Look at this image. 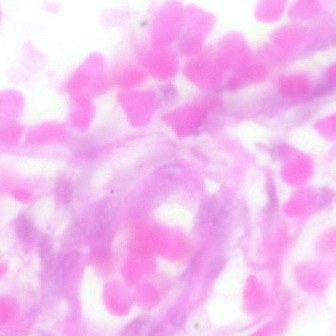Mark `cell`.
I'll list each match as a JSON object with an SVG mask.
<instances>
[{
    "instance_id": "6da1fadb",
    "label": "cell",
    "mask_w": 336,
    "mask_h": 336,
    "mask_svg": "<svg viewBox=\"0 0 336 336\" xmlns=\"http://www.w3.org/2000/svg\"><path fill=\"white\" fill-rule=\"evenodd\" d=\"M114 216V213L112 209L106 206L100 208L96 214L95 223L89 229V237H102L109 228Z\"/></svg>"
},
{
    "instance_id": "8fae6325",
    "label": "cell",
    "mask_w": 336,
    "mask_h": 336,
    "mask_svg": "<svg viewBox=\"0 0 336 336\" xmlns=\"http://www.w3.org/2000/svg\"><path fill=\"white\" fill-rule=\"evenodd\" d=\"M224 261L220 258H216L210 262L208 272L211 279H216L220 275L224 267Z\"/></svg>"
},
{
    "instance_id": "7c38bea8",
    "label": "cell",
    "mask_w": 336,
    "mask_h": 336,
    "mask_svg": "<svg viewBox=\"0 0 336 336\" xmlns=\"http://www.w3.org/2000/svg\"><path fill=\"white\" fill-rule=\"evenodd\" d=\"M268 192L269 208L272 211H275L278 207V198H277L276 189L273 182H269L267 185Z\"/></svg>"
},
{
    "instance_id": "9c48e42d",
    "label": "cell",
    "mask_w": 336,
    "mask_h": 336,
    "mask_svg": "<svg viewBox=\"0 0 336 336\" xmlns=\"http://www.w3.org/2000/svg\"><path fill=\"white\" fill-rule=\"evenodd\" d=\"M146 319L144 317H139L134 319L127 325L124 329V335L135 336L138 335L140 331L145 324Z\"/></svg>"
},
{
    "instance_id": "7a4b0ae2",
    "label": "cell",
    "mask_w": 336,
    "mask_h": 336,
    "mask_svg": "<svg viewBox=\"0 0 336 336\" xmlns=\"http://www.w3.org/2000/svg\"><path fill=\"white\" fill-rule=\"evenodd\" d=\"M231 219V204L229 201L222 204L218 214L213 220V233L219 239H223L226 234Z\"/></svg>"
},
{
    "instance_id": "ba28073f",
    "label": "cell",
    "mask_w": 336,
    "mask_h": 336,
    "mask_svg": "<svg viewBox=\"0 0 336 336\" xmlns=\"http://www.w3.org/2000/svg\"><path fill=\"white\" fill-rule=\"evenodd\" d=\"M336 90V83H321L313 89L309 96V99H315L317 98L325 97L335 92Z\"/></svg>"
},
{
    "instance_id": "5bb4252c",
    "label": "cell",
    "mask_w": 336,
    "mask_h": 336,
    "mask_svg": "<svg viewBox=\"0 0 336 336\" xmlns=\"http://www.w3.org/2000/svg\"><path fill=\"white\" fill-rule=\"evenodd\" d=\"M186 320H187V315L183 312H179L175 313L170 318V323L174 327H181L184 325Z\"/></svg>"
},
{
    "instance_id": "5b68a950",
    "label": "cell",
    "mask_w": 336,
    "mask_h": 336,
    "mask_svg": "<svg viewBox=\"0 0 336 336\" xmlns=\"http://www.w3.org/2000/svg\"><path fill=\"white\" fill-rule=\"evenodd\" d=\"M80 254L76 251L69 252L62 257L55 273L57 277L63 279L68 273L74 270L80 260Z\"/></svg>"
},
{
    "instance_id": "277c9868",
    "label": "cell",
    "mask_w": 336,
    "mask_h": 336,
    "mask_svg": "<svg viewBox=\"0 0 336 336\" xmlns=\"http://www.w3.org/2000/svg\"><path fill=\"white\" fill-rule=\"evenodd\" d=\"M37 250L41 262L45 268L49 269L54 262L53 241L49 236H45L37 244Z\"/></svg>"
},
{
    "instance_id": "30bf717a",
    "label": "cell",
    "mask_w": 336,
    "mask_h": 336,
    "mask_svg": "<svg viewBox=\"0 0 336 336\" xmlns=\"http://www.w3.org/2000/svg\"><path fill=\"white\" fill-rule=\"evenodd\" d=\"M202 262V256L200 254H197L194 258L193 260H191V262L190 263L189 267L187 269V271L184 275H183V280L187 281L191 279L192 277H193V275L196 274L199 270L200 265H201Z\"/></svg>"
},
{
    "instance_id": "8992f818",
    "label": "cell",
    "mask_w": 336,
    "mask_h": 336,
    "mask_svg": "<svg viewBox=\"0 0 336 336\" xmlns=\"http://www.w3.org/2000/svg\"><path fill=\"white\" fill-rule=\"evenodd\" d=\"M184 172V167L180 164H167L158 168L154 172V175L162 179H172L180 177Z\"/></svg>"
},
{
    "instance_id": "4fadbf2b",
    "label": "cell",
    "mask_w": 336,
    "mask_h": 336,
    "mask_svg": "<svg viewBox=\"0 0 336 336\" xmlns=\"http://www.w3.org/2000/svg\"><path fill=\"white\" fill-rule=\"evenodd\" d=\"M177 97V89L172 85L167 86L163 91V100L164 103H172L176 100Z\"/></svg>"
},
{
    "instance_id": "3957f363",
    "label": "cell",
    "mask_w": 336,
    "mask_h": 336,
    "mask_svg": "<svg viewBox=\"0 0 336 336\" xmlns=\"http://www.w3.org/2000/svg\"><path fill=\"white\" fill-rule=\"evenodd\" d=\"M16 233L20 241L29 243L36 237L37 231L34 223L30 219L21 216L16 221Z\"/></svg>"
},
{
    "instance_id": "9a60e30c",
    "label": "cell",
    "mask_w": 336,
    "mask_h": 336,
    "mask_svg": "<svg viewBox=\"0 0 336 336\" xmlns=\"http://www.w3.org/2000/svg\"><path fill=\"white\" fill-rule=\"evenodd\" d=\"M161 332V328L156 327L154 329H152L151 331V333L149 334L150 335H157L158 334H159Z\"/></svg>"
},
{
    "instance_id": "52a82bcc",
    "label": "cell",
    "mask_w": 336,
    "mask_h": 336,
    "mask_svg": "<svg viewBox=\"0 0 336 336\" xmlns=\"http://www.w3.org/2000/svg\"><path fill=\"white\" fill-rule=\"evenodd\" d=\"M56 193L62 203L68 204L72 201V186L68 181L64 180V179L58 181L56 185Z\"/></svg>"
}]
</instances>
